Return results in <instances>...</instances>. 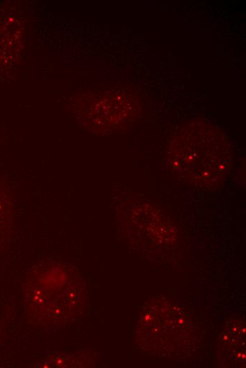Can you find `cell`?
<instances>
[{"label":"cell","instance_id":"cell-1","mask_svg":"<svg viewBox=\"0 0 246 368\" xmlns=\"http://www.w3.org/2000/svg\"><path fill=\"white\" fill-rule=\"evenodd\" d=\"M168 162L181 180L201 189L223 183L232 166L229 143L223 133L202 122L188 125L171 140Z\"/></svg>","mask_w":246,"mask_h":368},{"label":"cell","instance_id":"cell-3","mask_svg":"<svg viewBox=\"0 0 246 368\" xmlns=\"http://www.w3.org/2000/svg\"><path fill=\"white\" fill-rule=\"evenodd\" d=\"M245 323L232 320L222 330L218 341V360L226 367H242L245 362Z\"/></svg>","mask_w":246,"mask_h":368},{"label":"cell","instance_id":"cell-2","mask_svg":"<svg viewBox=\"0 0 246 368\" xmlns=\"http://www.w3.org/2000/svg\"><path fill=\"white\" fill-rule=\"evenodd\" d=\"M160 310V300L158 301ZM163 312L160 314L155 300L144 309L139 320L142 332L147 333V346L153 344V348L158 349L163 355L177 354L188 340L189 325L187 316L180 309L163 301Z\"/></svg>","mask_w":246,"mask_h":368},{"label":"cell","instance_id":"cell-4","mask_svg":"<svg viewBox=\"0 0 246 368\" xmlns=\"http://www.w3.org/2000/svg\"><path fill=\"white\" fill-rule=\"evenodd\" d=\"M11 207V200L8 188L4 183L0 182V233L8 219Z\"/></svg>","mask_w":246,"mask_h":368}]
</instances>
